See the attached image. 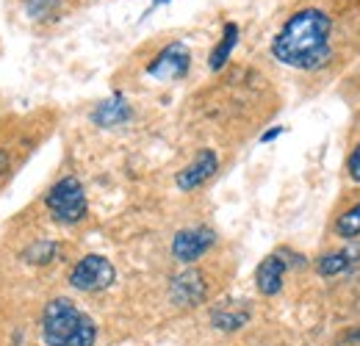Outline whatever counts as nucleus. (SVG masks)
<instances>
[{
	"label": "nucleus",
	"mask_w": 360,
	"mask_h": 346,
	"mask_svg": "<svg viewBox=\"0 0 360 346\" xmlns=\"http://www.w3.org/2000/svg\"><path fill=\"white\" fill-rule=\"evenodd\" d=\"M360 258V250H338V252H327V255H321V258L316 260V271L321 274V277H338V274H344L355 260Z\"/></svg>",
	"instance_id": "f8f14e48"
},
{
	"label": "nucleus",
	"mask_w": 360,
	"mask_h": 346,
	"mask_svg": "<svg viewBox=\"0 0 360 346\" xmlns=\"http://www.w3.org/2000/svg\"><path fill=\"white\" fill-rule=\"evenodd\" d=\"M219 172V155L208 147H202L178 174H175V183H178L180 191H194L200 186H205L214 174Z\"/></svg>",
	"instance_id": "6e6552de"
},
{
	"label": "nucleus",
	"mask_w": 360,
	"mask_h": 346,
	"mask_svg": "<svg viewBox=\"0 0 360 346\" xmlns=\"http://www.w3.org/2000/svg\"><path fill=\"white\" fill-rule=\"evenodd\" d=\"M347 169H349V177L360 183V141L355 144V150L349 153V161H347Z\"/></svg>",
	"instance_id": "f3484780"
},
{
	"label": "nucleus",
	"mask_w": 360,
	"mask_h": 346,
	"mask_svg": "<svg viewBox=\"0 0 360 346\" xmlns=\"http://www.w3.org/2000/svg\"><path fill=\"white\" fill-rule=\"evenodd\" d=\"M217 244V233L211 227H186L178 230L175 238H172V258L188 266V263H197L211 247Z\"/></svg>",
	"instance_id": "39448f33"
},
{
	"label": "nucleus",
	"mask_w": 360,
	"mask_h": 346,
	"mask_svg": "<svg viewBox=\"0 0 360 346\" xmlns=\"http://www.w3.org/2000/svg\"><path fill=\"white\" fill-rule=\"evenodd\" d=\"M285 269L288 263L283 260V255H266L255 269V288L264 297H274L283 291V280H285Z\"/></svg>",
	"instance_id": "9d476101"
},
{
	"label": "nucleus",
	"mask_w": 360,
	"mask_h": 346,
	"mask_svg": "<svg viewBox=\"0 0 360 346\" xmlns=\"http://www.w3.org/2000/svg\"><path fill=\"white\" fill-rule=\"evenodd\" d=\"M280 133H283V128H280V125H277V128L266 130V133H264V136H261V141H264V144H266V141H271V139H277V136H280Z\"/></svg>",
	"instance_id": "6ab92c4d"
},
{
	"label": "nucleus",
	"mask_w": 360,
	"mask_h": 346,
	"mask_svg": "<svg viewBox=\"0 0 360 346\" xmlns=\"http://www.w3.org/2000/svg\"><path fill=\"white\" fill-rule=\"evenodd\" d=\"M164 3H169V0H153V6H150V8H158V6H164Z\"/></svg>",
	"instance_id": "aec40b11"
},
{
	"label": "nucleus",
	"mask_w": 360,
	"mask_h": 346,
	"mask_svg": "<svg viewBox=\"0 0 360 346\" xmlns=\"http://www.w3.org/2000/svg\"><path fill=\"white\" fill-rule=\"evenodd\" d=\"M58 252H61V247H58L56 241L39 238V241H34V244L22 252V260H25V263H34V266H47V263H53V260L58 258Z\"/></svg>",
	"instance_id": "4468645a"
},
{
	"label": "nucleus",
	"mask_w": 360,
	"mask_h": 346,
	"mask_svg": "<svg viewBox=\"0 0 360 346\" xmlns=\"http://www.w3.org/2000/svg\"><path fill=\"white\" fill-rule=\"evenodd\" d=\"M45 208L58 224H78L86 219L89 203H86V188L75 174H67L56 180L45 194Z\"/></svg>",
	"instance_id": "7ed1b4c3"
},
{
	"label": "nucleus",
	"mask_w": 360,
	"mask_h": 346,
	"mask_svg": "<svg viewBox=\"0 0 360 346\" xmlns=\"http://www.w3.org/2000/svg\"><path fill=\"white\" fill-rule=\"evenodd\" d=\"M131 117H134V111H131L128 100H125L120 91L111 94L108 100L97 103L94 111H91V122H94L97 128H120V125H125Z\"/></svg>",
	"instance_id": "1a4fd4ad"
},
{
	"label": "nucleus",
	"mask_w": 360,
	"mask_h": 346,
	"mask_svg": "<svg viewBox=\"0 0 360 346\" xmlns=\"http://www.w3.org/2000/svg\"><path fill=\"white\" fill-rule=\"evenodd\" d=\"M333 20L321 8H302L285 20L271 39V56L291 70H319L330 61Z\"/></svg>",
	"instance_id": "f257e3e1"
},
{
	"label": "nucleus",
	"mask_w": 360,
	"mask_h": 346,
	"mask_svg": "<svg viewBox=\"0 0 360 346\" xmlns=\"http://www.w3.org/2000/svg\"><path fill=\"white\" fill-rule=\"evenodd\" d=\"M39 335L45 346H94L97 324L72 300L56 297L42 310Z\"/></svg>",
	"instance_id": "f03ea898"
},
{
	"label": "nucleus",
	"mask_w": 360,
	"mask_h": 346,
	"mask_svg": "<svg viewBox=\"0 0 360 346\" xmlns=\"http://www.w3.org/2000/svg\"><path fill=\"white\" fill-rule=\"evenodd\" d=\"M8 167H11V158H8V153H6V150H0V174L8 172Z\"/></svg>",
	"instance_id": "a211bd4d"
},
{
	"label": "nucleus",
	"mask_w": 360,
	"mask_h": 346,
	"mask_svg": "<svg viewBox=\"0 0 360 346\" xmlns=\"http://www.w3.org/2000/svg\"><path fill=\"white\" fill-rule=\"evenodd\" d=\"M208 297V283L200 269H186L172 277L169 283V300L178 307H197Z\"/></svg>",
	"instance_id": "0eeeda50"
},
{
	"label": "nucleus",
	"mask_w": 360,
	"mask_h": 346,
	"mask_svg": "<svg viewBox=\"0 0 360 346\" xmlns=\"http://www.w3.org/2000/svg\"><path fill=\"white\" fill-rule=\"evenodd\" d=\"M191 67V53L183 42H169L147 64V75L155 81H180Z\"/></svg>",
	"instance_id": "423d86ee"
},
{
	"label": "nucleus",
	"mask_w": 360,
	"mask_h": 346,
	"mask_svg": "<svg viewBox=\"0 0 360 346\" xmlns=\"http://www.w3.org/2000/svg\"><path fill=\"white\" fill-rule=\"evenodd\" d=\"M250 319H252V310L247 302H222L211 310V324L219 333H236V330L247 327Z\"/></svg>",
	"instance_id": "9b49d317"
},
{
	"label": "nucleus",
	"mask_w": 360,
	"mask_h": 346,
	"mask_svg": "<svg viewBox=\"0 0 360 346\" xmlns=\"http://www.w3.org/2000/svg\"><path fill=\"white\" fill-rule=\"evenodd\" d=\"M58 6H61V0H25V3H22L25 14H28L31 20H37V23L50 20V17L58 11Z\"/></svg>",
	"instance_id": "dca6fc26"
},
{
	"label": "nucleus",
	"mask_w": 360,
	"mask_h": 346,
	"mask_svg": "<svg viewBox=\"0 0 360 346\" xmlns=\"http://www.w3.org/2000/svg\"><path fill=\"white\" fill-rule=\"evenodd\" d=\"M236 44H238V25H236V23H225V28H222V39L217 42V47H214L211 56H208V67H211L214 72H219L227 61H230Z\"/></svg>",
	"instance_id": "ddd939ff"
},
{
	"label": "nucleus",
	"mask_w": 360,
	"mask_h": 346,
	"mask_svg": "<svg viewBox=\"0 0 360 346\" xmlns=\"http://www.w3.org/2000/svg\"><path fill=\"white\" fill-rule=\"evenodd\" d=\"M335 233H338L341 238H358L360 236V203L355 208L344 211L341 217L335 219Z\"/></svg>",
	"instance_id": "2eb2a0df"
},
{
	"label": "nucleus",
	"mask_w": 360,
	"mask_h": 346,
	"mask_svg": "<svg viewBox=\"0 0 360 346\" xmlns=\"http://www.w3.org/2000/svg\"><path fill=\"white\" fill-rule=\"evenodd\" d=\"M114 280H117V269L105 255H84L70 269V277H67V283L84 294L105 291L114 286Z\"/></svg>",
	"instance_id": "20e7f679"
}]
</instances>
